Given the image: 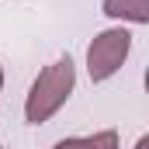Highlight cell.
<instances>
[{"instance_id":"3957f363","label":"cell","mask_w":149,"mask_h":149,"mask_svg":"<svg viewBox=\"0 0 149 149\" xmlns=\"http://www.w3.org/2000/svg\"><path fill=\"white\" fill-rule=\"evenodd\" d=\"M104 14L114 21L149 24V0H104Z\"/></svg>"},{"instance_id":"ba28073f","label":"cell","mask_w":149,"mask_h":149,"mask_svg":"<svg viewBox=\"0 0 149 149\" xmlns=\"http://www.w3.org/2000/svg\"><path fill=\"white\" fill-rule=\"evenodd\" d=\"M0 149H3V146H0Z\"/></svg>"},{"instance_id":"8992f818","label":"cell","mask_w":149,"mask_h":149,"mask_svg":"<svg viewBox=\"0 0 149 149\" xmlns=\"http://www.w3.org/2000/svg\"><path fill=\"white\" fill-rule=\"evenodd\" d=\"M135 149H149V135H142V139L135 142Z\"/></svg>"},{"instance_id":"5b68a950","label":"cell","mask_w":149,"mask_h":149,"mask_svg":"<svg viewBox=\"0 0 149 149\" xmlns=\"http://www.w3.org/2000/svg\"><path fill=\"white\" fill-rule=\"evenodd\" d=\"M52 149H83V139H59Z\"/></svg>"},{"instance_id":"6da1fadb","label":"cell","mask_w":149,"mask_h":149,"mask_svg":"<svg viewBox=\"0 0 149 149\" xmlns=\"http://www.w3.org/2000/svg\"><path fill=\"white\" fill-rule=\"evenodd\" d=\"M73 87H76L73 59H70V56H66V59H56L52 66H45V70L35 76V83H31V90H28V97H24V118H28L31 125L49 121L52 114L70 101Z\"/></svg>"},{"instance_id":"277c9868","label":"cell","mask_w":149,"mask_h":149,"mask_svg":"<svg viewBox=\"0 0 149 149\" xmlns=\"http://www.w3.org/2000/svg\"><path fill=\"white\" fill-rule=\"evenodd\" d=\"M83 149H121V146H118V132H114V128L94 132V135L83 139Z\"/></svg>"},{"instance_id":"7a4b0ae2","label":"cell","mask_w":149,"mask_h":149,"mask_svg":"<svg viewBox=\"0 0 149 149\" xmlns=\"http://www.w3.org/2000/svg\"><path fill=\"white\" fill-rule=\"evenodd\" d=\"M128 52H132V31L128 28H108V31L94 35L90 49H87V73H90V80L94 83L111 80L125 66Z\"/></svg>"},{"instance_id":"52a82bcc","label":"cell","mask_w":149,"mask_h":149,"mask_svg":"<svg viewBox=\"0 0 149 149\" xmlns=\"http://www.w3.org/2000/svg\"><path fill=\"white\" fill-rule=\"evenodd\" d=\"M0 90H3V66H0Z\"/></svg>"}]
</instances>
